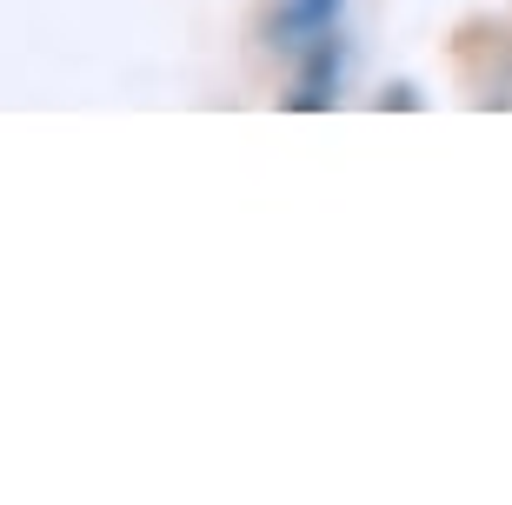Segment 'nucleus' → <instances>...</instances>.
<instances>
[{"label": "nucleus", "instance_id": "1", "mask_svg": "<svg viewBox=\"0 0 512 505\" xmlns=\"http://www.w3.org/2000/svg\"><path fill=\"white\" fill-rule=\"evenodd\" d=\"M280 20H286V34H293V47H313L326 34V20H333V0H286Z\"/></svg>", "mask_w": 512, "mask_h": 505}]
</instances>
